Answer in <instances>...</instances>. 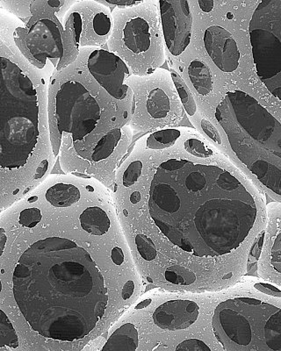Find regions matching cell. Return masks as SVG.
Here are the masks:
<instances>
[{"mask_svg": "<svg viewBox=\"0 0 281 351\" xmlns=\"http://www.w3.org/2000/svg\"><path fill=\"white\" fill-rule=\"evenodd\" d=\"M149 214L173 245L202 265L212 291L235 280L243 246L254 230V196L230 169L169 158L149 183Z\"/></svg>", "mask_w": 281, "mask_h": 351, "instance_id": "6da1fadb", "label": "cell"}, {"mask_svg": "<svg viewBox=\"0 0 281 351\" xmlns=\"http://www.w3.org/2000/svg\"><path fill=\"white\" fill-rule=\"evenodd\" d=\"M14 295L34 331L49 339H83L105 315L108 289L98 266L75 241L49 237L21 255Z\"/></svg>", "mask_w": 281, "mask_h": 351, "instance_id": "7a4b0ae2", "label": "cell"}, {"mask_svg": "<svg viewBox=\"0 0 281 351\" xmlns=\"http://www.w3.org/2000/svg\"><path fill=\"white\" fill-rule=\"evenodd\" d=\"M14 32L1 36L3 171L21 170L37 158L51 164L52 156L45 78L18 48Z\"/></svg>", "mask_w": 281, "mask_h": 351, "instance_id": "3957f363", "label": "cell"}, {"mask_svg": "<svg viewBox=\"0 0 281 351\" xmlns=\"http://www.w3.org/2000/svg\"><path fill=\"white\" fill-rule=\"evenodd\" d=\"M83 65V64H82ZM79 61L73 62L59 72L51 84L49 123L55 128L54 156H58L62 141L74 149L77 156L83 152L86 143L90 141L89 155L103 137L119 128L118 111L115 101L92 77L83 70ZM84 66V65H83ZM93 148V149H95ZM87 156V159L89 158ZM86 159V160H87Z\"/></svg>", "mask_w": 281, "mask_h": 351, "instance_id": "277c9868", "label": "cell"}, {"mask_svg": "<svg viewBox=\"0 0 281 351\" xmlns=\"http://www.w3.org/2000/svg\"><path fill=\"white\" fill-rule=\"evenodd\" d=\"M215 118L236 158L270 192L281 197V124L242 90L228 92Z\"/></svg>", "mask_w": 281, "mask_h": 351, "instance_id": "5b68a950", "label": "cell"}, {"mask_svg": "<svg viewBox=\"0 0 281 351\" xmlns=\"http://www.w3.org/2000/svg\"><path fill=\"white\" fill-rule=\"evenodd\" d=\"M213 329L225 351H281V308L255 298L220 303Z\"/></svg>", "mask_w": 281, "mask_h": 351, "instance_id": "8992f818", "label": "cell"}, {"mask_svg": "<svg viewBox=\"0 0 281 351\" xmlns=\"http://www.w3.org/2000/svg\"><path fill=\"white\" fill-rule=\"evenodd\" d=\"M112 18L109 39L111 52L123 56L134 70L136 68L143 73L163 64L164 54L157 9L137 5L115 10Z\"/></svg>", "mask_w": 281, "mask_h": 351, "instance_id": "52a82bcc", "label": "cell"}, {"mask_svg": "<svg viewBox=\"0 0 281 351\" xmlns=\"http://www.w3.org/2000/svg\"><path fill=\"white\" fill-rule=\"evenodd\" d=\"M249 30L259 80L281 101V0L262 1Z\"/></svg>", "mask_w": 281, "mask_h": 351, "instance_id": "ba28073f", "label": "cell"}, {"mask_svg": "<svg viewBox=\"0 0 281 351\" xmlns=\"http://www.w3.org/2000/svg\"><path fill=\"white\" fill-rule=\"evenodd\" d=\"M112 24L110 11L101 2L75 3L65 14L62 24L65 56L77 58L84 47L104 45L110 39Z\"/></svg>", "mask_w": 281, "mask_h": 351, "instance_id": "9c48e42d", "label": "cell"}, {"mask_svg": "<svg viewBox=\"0 0 281 351\" xmlns=\"http://www.w3.org/2000/svg\"><path fill=\"white\" fill-rule=\"evenodd\" d=\"M51 16L38 17L29 27H17L14 36L18 48L27 58L45 66L47 60L58 67L64 62L65 46L64 27Z\"/></svg>", "mask_w": 281, "mask_h": 351, "instance_id": "30bf717a", "label": "cell"}, {"mask_svg": "<svg viewBox=\"0 0 281 351\" xmlns=\"http://www.w3.org/2000/svg\"><path fill=\"white\" fill-rule=\"evenodd\" d=\"M77 58L90 76L115 101L130 108L132 90L126 83L130 71L123 58L104 49L83 50Z\"/></svg>", "mask_w": 281, "mask_h": 351, "instance_id": "8fae6325", "label": "cell"}, {"mask_svg": "<svg viewBox=\"0 0 281 351\" xmlns=\"http://www.w3.org/2000/svg\"><path fill=\"white\" fill-rule=\"evenodd\" d=\"M165 45L173 56L185 52L191 42L193 15L188 1H158Z\"/></svg>", "mask_w": 281, "mask_h": 351, "instance_id": "7c38bea8", "label": "cell"}, {"mask_svg": "<svg viewBox=\"0 0 281 351\" xmlns=\"http://www.w3.org/2000/svg\"><path fill=\"white\" fill-rule=\"evenodd\" d=\"M204 45L214 64L223 72H233L239 67L240 52L229 31L212 26L205 31Z\"/></svg>", "mask_w": 281, "mask_h": 351, "instance_id": "4fadbf2b", "label": "cell"}, {"mask_svg": "<svg viewBox=\"0 0 281 351\" xmlns=\"http://www.w3.org/2000/svg\"><path fill=\"white\" fill-rule=\"evenodd\" d=\"M199 307L191 300H171L159 306L153 313L158 327L175 331L192 326L199 317Z\"/></svg>", "mask_w": 281, "mask_h": 351, "instance_id": "5bb4252c", "label": "cell"}, {"mask_svg": "<svg viewBox=\"0 0 281 351\" xmlns=\"http://www.w3.org/2000/svg\"><path fill=\"white\" fill-rule=\"evenodd\" d=\"M171 88L161 84H151L145 92L136 98V111H145L149 119L157 121H167L173 110V100L178 97L170 92Z\"/></svg>", "mask_w": 281, "mask_h": 351, "instance_id": "9a60e30c", "label": "cell"}, {"mask_svg": "<svg viewBox=\"0 0 281 351\" xmlns=\"http://www.w3.org/2000/svg\"><path fill=\"white\" fill-rule=\"evenodd\" d=\"M138 347V332L135 326H121L109 337L102 351H136Z\"/></svg>", "mask_w": 281, "mask_h": 351, "instance_id": "2e32d148", "label": "cell"}, {"mask_svg": "<svg viewBox=\"0 0 281 351\" xmlns=\"http://www.w3.org/2000/svg\"><path fill=\"white\" fill-rule=\"evenodd\" d=\"M124 134V128H119L106 134L92 150L88 160L93 164H99L110 159L111 156L117 152L118 147L121 145Z\"/></svg>", "mask_w": 281, "mask_h": 351, "instance_id": "e0dca14e", "label": "cell"}, {"mask_svg": "<svg viewBox=\"0 0 281 351\" xmlns=\"http://www.w3.org/2000/svg\"><path fill=\"white\" fill-rule=\"evenodd\" d=\"M80 219L83 230L93 236H103L110 228V219L107 213L99 206L84 210Z\"/></svg>", "mask_w": 281, "mask_h": 351, "instance_id": "ac0fdd59", "label": "cell"}, {"mask_svg": "<svg viewBox=\"0 0 281 351\" xmlns=\"http://www.w3.org/2000/svg\"><path fill=\"white\" fill-rule=\"evenodd\" d=\"M45 197L56 208H68L80 202L81 194L79 188L74 184L58 183L47 191Z\"/></svg>", "mask_w": 281, "mask_h": 351, "instance_id": "d6986e66", "label": "cell"}, {"mask_svg": "<svg viewBox=\"0 0 281 351\" xmlns=\"http://www.w3.org/2000/svg\"><path fill=\"white\" fill-rule=\"evenodd\" d=\"M187 73L197 93L202 96L210 93L213 89V77L208 65L199 59H195L190 62Z\"/></svg>", "mask_w": 281, "mask_h": 351, "instance_id": "ffe728a7", "label": "cell"}, {"mask_svg": "<svg viewBox=\"0 0 281 351\" xmlns=\"http://www.w3.org/2000/svg\"><path fill=\"white\" fill-rule=\"evenodd\" d=\"M182 134V128H168V130L153 132L142 140L145 141L146 149L164 150L173 147Z\"/></svg>", "mask_w": 281, "mask_h": 351, "instance_id": "44dd1931", "label": "cell"}, {"mask_svg": "<svg viewBox=\"0 0 281 351\" xmlns=\"http://www.w3.org/2000/svg\"><path fill=\"white\" fill-rule=\"evenodd\" d=\"M171 78H173L175 88L179 94L181 103L185 108L187 114L189 116H195L196 114V103L193 99V94L190 92L188 86L176 71H171Z\"/></svg>", "mask_w": 281, "mask_h": 351, "instance_id": "7402d4cb", "label": "cell"}, {"mask_svg": "<svg viewBox=\"0 0 281 351\" xmlns=\"http://www.w3.org/2000/svg\"><path fill=\"white\" fill-rule=\"evenodd\" d=\"M0 328H1V341H0V347H11L12 349H16L19 346L18 337L15 329L12 327L11 322L9 321L4 311H0Z\"/></svg>", "mask_w": 281, "mask_h": 351, "instance_id": "603a6c76", "label": "cell"}, {"mask_svg": "<svg viewBox=\"0 0 281 351\" xmlns=\"http://www.w3.org/2000/svg\"><path fill=\"white\" fill-rule=\"evenodd\" d=\"M183 148L188 155L196 158H208L214 155L213 150L196 136L187 137L183 143Z\"/></svg>", "mask_w": 281, "mask_h": 351, "instance_id": "cb8c5ba5", "label": "cell"}, {"mask_svg": "<svg viewBox=\"0 0 281 351\" xmlns=\"http://www.w3.org/2000/svg\"><path fill=\"white\" fill-rule=\"evenodd\" d=\"M143 164L140 160H135L127 166L123 175V184L125 187H131L139 180L143 174Z\"/></svg>", "mask_w": 281, "mask_h": 351, "instance_id": "d4e9b609", "label": "cell"}, {"mask_svg": "<svg viewBox=\"0 0 281 351\" xmlns=\"http://www.w3.org/2000/svg\"><path fill=\"white\" fill-rule=\"evenodd\" d=\"M42 215L38 208H28L23 210L20 215V224L23 227L32 228L42 221Z\"/></svg>", "mask_w": 281, "mask_h": 351, "instance_id": "484cf974", "label": "cell"}, {"mask_svg": "<svg viewBox=\"0 0 281 351\" xmlns=\"http://www.w3.org/2000/svg\"><path fill=\"white\" fill-rule=\"evenodd\" d=\"M175 351H212L209 347L201 340L188 339L182 341Z\"/></svg>", "mask_w": 281, "mask_h": 351, "instance_id": "4316f807", "label": "cell"}, {"mask_svg": "<svg viewBox=\"0 0 281 351\" xmlns=\"http://www.w3.org/2000/svg\"><path fill=\"white\" fill-rule=\"evenodd\" d=\"M271 265L281 274V233L278 234L271 247Z\"/></svg>", "mask_w": 281, "mask_h": 351, "instance_id": "83f0119b", "label": "cell"}, {"mask_svg": "<svg viewBox=\"0 0 281 351\" xmlns=\"http://www.w3.org/2000/svg\"><path fill=\"white\" fill-rule=\"evenodd\" d=\"M201 128L204 133L207 134V136L210 138L211 140H213L215 143L218 144L221 143V139L219 133L217 130V128L213 127V125L210 123L207 120H201Z\"/></svg>", "mask_w": 281, "mask_h": 351, "instance_id": "f1b7e54d", "label": "cell"}, {"mask_svg": "<svg viewBox=\"0 0 281 351\" xmlns=\"http://www.w3.org/2000/svg\"><path fill=\"white\" fill-rule=\"evenodd\" d=\"M255 288H257V289L262 291V293L267 294V295L281 298V291L278 289L276 287H273V285L258 283L255 285Z\"/></svg>", "mask_w": 281, "mask_h": 351, "instance_id": "f546056e", "label": "cell"}, {"mask_svg": "<svg viewBox=\"0 0 281 351\" xmlns=\"http://www.w3.org/2000/svg\"><path fill=\"white\" fill-rule=\"evenodd\" d=\"M107 3V4L119 6V8H131V6H135L140 5L142 1H134V0H106L103 1Z\"/></svg>", "mask_w": 281, "mask_h": 351, "instance_id": "4dcf8cb0", "label": "cell"}, {"mask_svg": "<svg viewBox=\"0 0 281 351\" xmlns=\"http://www.w3.org/2000/svg\"><path fill=\"white\" fill-rule=\"evenodd\" d=\"M112 260L117 265H121L124 262V254L121 247H115L112 250Z\"/></svg>", "mask_w": 281, "mask_h": 351, "instance_id": "1f68e13d", "label": "cell"}, {"mask_svg": "<svg viewBox=\"0 0 281 351\" xmlns=\"http://www.w3.org/2000/svg\"><path fill=\"white\" fill-rule=\"evenodd\" d=\"M134 291H135V283L132 280L127 281L124 285L121 296L125 300H129L130 297H132Z\"/></svg>", "mask_w": 281, "mask_h": 351, "instance_id": "d6a6232c", "label": "cell"}, {"mask_svg": "<svg viewBox=\"0 0 281 351\" xmlns=\"http://www.w3.org/2000/svg\"><path fill=\"white\" fill-rule=\"evenodd\" d=\"M199 8H201V10L204 12H210L213 10L215 3L214 1H206V0H201L199 1Z\"/></svg>", "mask_w": 281, "mask_h": 351, "instance_id": "836d02e7", "label": "cell"}, {"mask_svg": "<svg viewBox=\"0 0 281 351\" xmlns=\"http://www.w3.org/2000/svg\"><path fill=\"white\" fill-rule=\"evenodd\" d=\"M0 232H1V234H0V255H2L3 252H4L5 245L8 238H6L4 230H3V228L2 230H0Z\"/></svg>", "mask_w": 281, "mask_h": 351, "instance_id": "e575fe53", "label": "cell"}, {"mask_svg": "<svg viewBox=\"0 0 281 351\" xmlns=\"http://www.w3.org/2000/svg\"><path fill=\"white\" fill-rule=\"evenodd\" d=\"M151 300H145V302H140V304H138V305L136 306V309L143 308V307L148 306L149 305V304H151Z\"/></svg>", "mask_w": 281, "mask_h": 351, "instance_id": "d590c367", "label": "cell"}, {"mask_svg": "<svg viewBox=\"0 0 281 351\" xmlns=\"http://www.w3.org/2000/svg\"><path fill=\"white\" fill-rule=\"evenodd\" d=\"M38 199V197L36 196H34L32 197H30L29 200H28V202L33 203L34 202H36V200Z\"/></svg>", "mask_w": 281, "mask_h": 351, "instance_id": "8d00e7d4", "label": "cell"}]
</instances>
